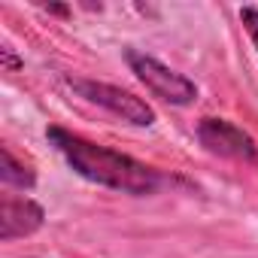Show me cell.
<instances>
[{
    "label": "cell",
    "mask_w": 258,
    "mask_h": 258,
    "mask_svg": "<svg viewBox=\"0 0 258 258\" xmlns=\"http://www.w3.org/2000/svg\"><path fill=\"white\" fill-rule=\"evenodd\" d=\"M240 19H243V25H246V31H249V37H252V43H255V49H258V10H252V7H243V13H240Z\"/></svg>",
    "instance_id": "52a82bcc"
},
{
    "label": "cell",
    "mask_w": 258,
    "mask_h": 258,
    "mask_svg": "<svg viewBox=\"0 0 258 258\" xmlns=\"http://www.w3.org/2000/svg\"><path fill=\"white\" fill-rule=\"evenodd\" d=\"M198 140L207 152L222 155V158H237V161H255L258 146L243 127L225 121V118H204L198 124Z\"/></svg>",
    "instance_id": "277c9868"
},
{
    "label": "cell",
    "mask_w": 258,
    "mask_h": 258,
    "mask_svg": "<svg viewBox=\"0 0 258 258\" xmlns=\"http://www.w3.org/2000/svg\"><path fill=\"white\" fill-rule=\"evenodd\" d=\"M46 137L79 176H85L103 188H115L124 195H152L164 182V176L155 167H146L143 161L121 155L115 149L97 146L79 134L64 131V127H49Z\"/></svg>",
    "instance_id": "6da1fadb"
},
{
    "label": "cell",
    "mask_w": 258,
    "mask_h": 258,
    "mask_svg": "<svg viewBox=\"0 0 258 258\" xmlns=\"http://www.w3.org/2000/svg\"><path fill=\"white\" fill-rule=\"evenodd\" d=\"M0 155H4V170H0V176H4L7 185H19V188H31V185H34V179H37L34 170H31L28 164H22V161L13 155L10 146L0 149Z\"/></svg>",
    "instance_id": "8992f818"
},
{
    "label": "cell",
    "mask_w": 258,
    "mask_h": 258,
    "mask_svg": "<svg viewBox=\"0 0 258 258\" xmlns=\"http://www.w3.org/2000/svg\"><path fill=\"white\" fill-rule=\"evenodd\" d=\"M124 58H127V64H131V70L137 73V79H140L155 97H161V100H167V103H176V106H185V103H191V100L198 97V88H195L191 79L173 73L170 67H164L161 61H155L152 55H143V52H137V49H127Z\"/></svg>",
    "instance_id": "7a4b0ae2"
},
{
    "label": "cell",
    "mask_w": 258,
    "mask_h": 258,
    "mask_svg": "<svg viewBox=\"0 0 258 258\" xmlns=\"http://www.w3.org/2000/svg\"><path fill=\"white\" fill-rule=\"evenodd\" d=\"M73 91H79L85 100L97 103V106H106L109 112L121 115L124 121H131V124H152L155 121V112L146 100L134 97L131 91H124V88H115V85H106V82H94V79H67Z\"/></svg>",
    "instance_id": "3957f363"
},
{
    "label": "cell",
    "mask_w": 258,
    "mask_h": 258,
    "mask_svg": "<svg viewBox=\"0 0 258 258\" xmlns=\"http://www.w3.org/2000/svg\"><path fill=\"white\" fill-rule=\"evenodd\" d=\"M43 225V207L28 198L7 195L0 204V240L10 243L16 237H28Z\"/></svg>",
    "instance_id": "5b68a950"
},
{
    "label": "cell",
    "mask_w": 258,
    "mask_h": 258,
    "mask_svg": "<svg viewBox=\"0 0 258 258\" xmlns=\"http://www.w3.org/2000/svg\"><path fill=\"white\" fill-rule=\"evenodd\" d=\"M4 64H7L10 70H16V67H19V58H16V55H13L10 49H4Z\"/></svg>",
    "instance_id": "ba28073f"
}]
</instances>
